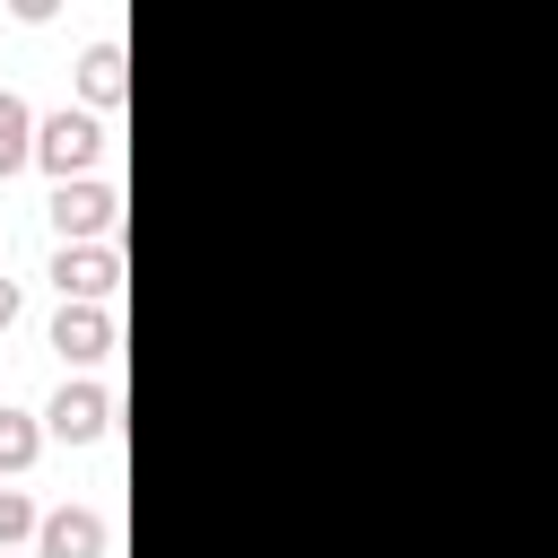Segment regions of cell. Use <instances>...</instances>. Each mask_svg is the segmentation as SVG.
I'll use <instances>...</instances> for the list:
<instances>
[{
  "label": "cell",
  "mask_w": 558,
  "mask_h": 558,
  "mask_svg": "<svg viewBox=\"0 0 558 558\" xmlns=\"http://www.w3.org/2000/svg\"><path fill=\"white\" fill-rule=\"evenodd\" d=\"M96 148H105V122H96V113H52L44 140H35V157H44L61 183H70L78 166H96Z\"/></svg>",
  "instance_id": "obj_1"
},
{
  "label": "cell",
  "mask_w": 558,
  "mask_h": 558,
  "mask_svg": "<svg viewBox=\"0 0 558 558\" xmlns=\"http://www.w3.org/2000/svg\"><path fill=\"white\" fill-rule=\"evenodd\" d=\"M52 218H61V235H105L113 227V192L105 183H61L52 192Z\"/></svg>",
  "instance_id": "obj_2"
},
{
  "label": "cell",
  "mask_w": 558,
  "mask_h": 558,
  "mask_svg": "<svg viewBox=\"0 0 558 558\" xmlns=\"http://www.w3.org/2000/svg\"><path fill=\"white\" fill-rule=\"evenodd\" d=\"M105 418H113V401H105V384H61V401H52V427H61L70 445H87V436H105Z\"/></svg>",
  "instance_id": "obj_3"
},
{
  "label": "cell",
  "mask_w": 558,
  "mask_h": 558,
  "mask_svg": "<svg viewBox=\"0 0 558 558\" xmlns=\"http://www.w3.org/2000/svg\"><path fill=\"white\" fill-rule=\"evenodd\" d=\"M52 349L87 366V357H105V349H113V323H105L96 305H61V323H52Z\"/></svg>",
  "instance_id": "obj_4"
},
{
  "label": "cell",
  "mask_w": 558,
  "mask_h": 558,
  "mask_svg": "<svg viewBox=\"0 0 558 558\" xmlns=\"http://www.w3.org/2000/svg\"><path fill=\"white\" fill-rule=\"evenodd\" d=\"M44 558H105V523L96 514H44Z\"/></svg>",
  "instance_id": "obj_5"
},
{
  "label": "cell",
  "mask_w": 558,
  "mask_h": 558,
  "mask_svg": "<svg viewBox=\"0 0 558 558\" xmlns=\"http://www.w3.org/2000/svg\"><path fill=\"white\" fill-rule=\"evenodd\" d=\"M52 279H61V296H78V305H87V296H105V288H113V253H61V262H52Z\"/></svg>",
  "instance_id": "obj_6"
},
{
  "label": "cell",
  "mask_w": 558,
  "mask_h": 558,
  "mask_svg": "<svg viewBox=\"0 0 558 558\" xmlns=\"http://www.w3.org/2000/svg\"><path fill=\"white\" fill-rule=\"evenodd\" d=\"M35 122H26V105L17 96H0V174H17L26 157H35V140H26Z\"/></svg>",
  "instance_id": "obj_7"
},
{
  "label": "cell",
  "mask_w": 558,
  "mask_h": 558,
  "mask_svg": "<svg viewBox=\"0 0 558 558\" xmlns=\"http://www.w3.org/2000/svg\"><path fill=\"white\" fill-rule=\"evenodd\" d=\"M87 96H96V105L122 96V44H96V52H87Z\"/></svg>",
  "instance_id": "obj_8"
},
{
  "label": "cell",
  "mask_w": 558,
  "mask_h": 558,
  "mask_svg": "<svg viewBox=\"0 0 558 558\" xmlns=\"http://www.w3.org/2000/svg\"><path fill=\"white\" fill-rule=\"evenodd\" d=\"M35 462V427H26V410H0V471H26Z\"/></svg>",
  "instance_id": "obj_9"
},
{
  "label": "cell",
  "mask_w": 558,
  "mask_h": 558,
  "mask_svg": "<svg viewBox=\"0 0 558 558\" xmlns=\"http://www.w3.org/2000/svg\"><path fill=\"white\" fill-rule=\"evenodd\" d=\"M17 532H44V514H35L17 488H0V541H17Z\"/></svg>",
  "instance_id": "obj_10"
},
{
  "label": "cell",
  "mask_w": 558,
  "mask_h": 558,
  "mask_svg": "<svg viewBox=\"0 0 558 558\" xmlns=\"http://www.w3.org/2000/svg\"><path fill=\"white\" fill-rule=\"evenodd\" d=\"M9 323H17V288L0 279V331H9Z\"/></svg>",
  "instance_id": "obj_11"
}]
</instances>
